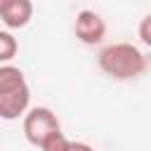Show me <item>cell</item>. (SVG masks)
<instances>
[{
	"mask_svg": "<svg viewBox=\"0 0 151 151\" xmlns=\"http://www.w3.org/2000/svg\"><path fill=\"white\" fill-rule=\"evenodd\" d=\"M97 61H99V68L113 80H134L146 71V57L132 42L106 45L99 52Z\"/></svg>",
	"mask_w": 151,
	"mask_h": 151,
	"instance_id": "6da1fadb",
	"label": "cell"
},
{
	"mask_svg": "<svg viewBox=\"0 0 151 151\" xmlns=\"http://www.w3.org/2000/svg\"><path fill=\"white\" fill-rule=\"evenodd\" d=\"M28 104H31V87L24 73L12 64L0 66V118L17 120L19 116H26L31 111Z\"/></svg>",
	"mask_w": 151,
	"mask_h": 151,
	"instance_id": "7a4b0ae2",
	"label": "cell"
},
{
	"mask_svg": "<svg viewBox=\"0 0 151 151\" xmlns=\"http://www.w3.org/2000/svg\"><path fill=\"white\" fill-rule=\"evenodd\" d=\"M59 118L54 116L52 109L47 106H33L26 116H24V137L28 139V144L33 146H42L54 132H59Z\"/></svg>",
	"mask_w": 151,
	"mask_h": 151,
	"instance_id": "3957f363",
	"label": "cell"
},
{
	"mask_svg": "<svg viewBox=\"0 0 151 151\" xmlns=\"http://www.w3.org/2000/svg\"><path fill=\"white\" fill-rule=\"evenodd\" d=\"M73 33L83 45H99L106 35V21L94 9H80L76 14Z\"/></svg>",
	"mask_w": 151,
	"mask_h": 151,
	"instance_id": "277c9868",
	"label": "cell"
},
{
	"mask_svg": "<svg viewBox=\"0 0 151 151\" xmlns=\"http://www.w3.org/2000/svg\"><path fill=\"white\" fill-rule=\"evenodd\" d=\"M33 17L31 0H0V19L5 28H24Z\"/></svg>",
	"mask_w": 151,
	"mask_h": 151,
	"instance_id": "5b68a950",
	"label": "cell"
},
{
	"mask_svg": "<svg viewBox=\"0 0 151 151\" xmlns=\"http://www.w3.org/2000/svg\"><path fill=\"white\" fill-rule=\"evenodd\" d=\"M17 52H19V42L14 40V35L9 31H0V61H2V66L7 61H12Z\"/></svg>",
	"mask_w": 151,
	"mask_h": 151,
	"instance_id": "8992f818",
	"label": "cell"
},
{
	"mask_svg": "<svg viewBox=\"0 0 151 151\" xmlns=\"http://www.w3.org/2000/svg\"><path fill=\"white\" fill-rule=\"evenodd\" d=\"M40 151H71V142H68L66 134L59 130V132H54V134L40 146Z\"/></svg>",
	"mask_w": 151,
	"mask_h": 151,
	"instance_id": "52a82bcc",
	"label": "cell"
},
{
	"mask_svg": "<svg viewBox=\"0 0 151 151\" xmlns=\"http://www.w3.org/2000/svg\"><path fill=\"white\" fill-rule=\"evenodd\" d=\"M137 35H139V40H142L146 47H151V14H146V17L139 21V26H137Z\"/></svg>",
	"mask_w": 151,
	"mask_h": 151,
	"instance_id": "ba28073f",
	"label": "cell"
},
{
	"mask_svg": "<svg viewBox=\"0 0 151 151\" xmlns=\"http://www.w3.org/2000/svg\"><path fill=\"white\" fill-rule=\"evenodd\" d=\"M71 151H94V149L85 142H71Z\"/></svg>",
	"mask_w": 151,
	"mask_h": 151,
	"instance_id": "9c48e42d",
	"label": "cell"
}]
</instances>
